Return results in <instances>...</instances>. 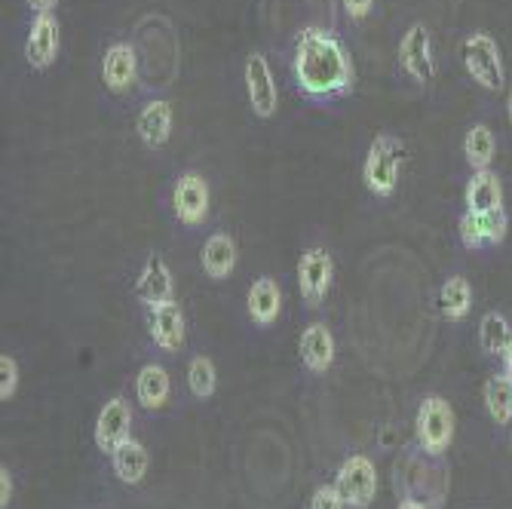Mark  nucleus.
<instances>
[{
	"instance_id": "nucleus-1",
	"label": "nucleus",
	"mask_w": 512,
	"mask_h": 509,
	"mask_svg": "<svg viewBox=\"0 0 512 509\" xmlns=\"http://www.w3.org/2000/svg\"><path fill=\"white\" fill-rule=\"evenodd\" d=\"M295 89L313 105L347 99L356 86V68L347 46L322 25H307L295 37L292 50Z\"/></svg>"
},
{
	"instance_id": "nucleus-2",
	"label": "nucleus",
	"mask_w": 512,
	"mask_h": 509,
	"mask_svg": "<svg viewBox=\"0 0 512 509\" xmlns=\"http://www.w3.org/2000/svg\"><path fill=\"white\" fill-rule=\"evenodd\" d=\"M405 142L399 135H378L375 142H371L368 154H365V163H362V181L365 188L381 197V200H390L399 188V172H402V163H405Z\"/></svg>"
},
{
	"instance_id": "nucleus-3",
	"label": "nucleus",
	"mask_w": 512,
	"mask_h": 509,
	"mask_svg": "<svg viewBox=\"0 0 512 509\" xmlns=\"http://www.w3.org/2000/svg\"><path fill=\"white\" fill-rule=\"evenodd\" d=\"M460 59H463L467 74L473 77V83H479L482 89L500 92L506 86V68H503L500 46L488 31H473L467 40H463Z\"/></svg>"
},
{
	"instance_id": "nucleus-4",
	"label": "nucleus",
	"mask_w": 512,
	"mask_h": 509,
	"mask_svg": "<svg viewBox=\"0 0 512 509\" xmlns=\"http://www.w3.org/2000/svg\"><path fill=\"white\" fill-rule=\"evenodd\" d=\"M414 427H417V445L433 457H442L454 442V408H451V402L442 396H427L421 402V408H417Z\"/></svg>"
},
{
	"instance_id": "nucleus-5",
	"label": "nucleus",
	"mask_w": 512,
	"mask_h": 509,
	"mask_svg": "<svg viewBox=\"0 0 512 509\" xmlns=\"http://www.w3.org/2000/svg\"><path fill=\"white\" fill-rule=\"evenodd\" d=\"M439 457L427 454V460L414 457H405L402 464H396V488L402 485L405 488V497H414V500H424L427 506H439L442 503V494L448 488V476L445 470L436 464Z\"/></svg>"
},
{
	"instance_id": "nucleus-6",
	"label": "nucleus",
	"mask_w": 512,
	"mask_h": 509,
	"mask_svg": "<svg viewBox=\"0 0 512 509\" xmlns=\"http://www.w3.org/2000/svg\"><path fill=\"white\" fill-rule=\"evenodd\" d=\"M332 280H335V261H332L329 249L325 246L304 249L301 261H298V289H301V298L310 310L325 304L329 289H332Z\"/></svg>"
},
{
	"instance_id": "nucleus-7",
	"label": "nucleus",
	"mask_w": 512,
	"mask_h": 509,
	"mask_svg": "<svg viewBox=\"0 0 512 509\" xmlns=\"http://www.w3.org/2000/svg\"><path fill=\"white\" fill-rule=\"evenodd\" d=\"M172 209H175V218L184 224V227H203L206 218H209V209H212V191H209V181L188 169L175 178V191H172Z\"/></svg>"
},
{
	"instance_id": "nucleus-8",
	"label": "nucleus",
	"mask_w": 512,
	"mask_h": 509,
	"mask_svg": "<svg viewBox=\"0 0 512 509\" xmlns=\"http://www.w3.org/2000/svg\"><path fill=\"white\" fill-rule=\"evenodd\" d=\"M335 485H338L347 506L368 509L371 500H375V494H378V470L365 454H350L341 464L338 476H335Z\"/></svg>"
},
{
	"instance_id": "nucleus-9",
	"label": "nucleus",
	"mask_w": 512,
	"mask_h": 509,
	"mask_svg": "<svg viewBox=\"0 0 512 509\" xmlns=\"http://www.w3.org/2000/svg\"><path fill=\"white\" fill-rule=\"evenodd\" d=\"M399 62L402 71L421 86H430L436 80V59H433V37L424 22H414L399 43Z\"/></svg>"
},
{
	"instance_id": "nucleus-10",
	"label": "nucleus",
	"mask_w": 512,
	"mask_h": 509,
	"mask_svg": "<svg viewBox=\"0 0 512 509\" xmlns=\"http://www.w3.org/2000/svg\"><path fill=\"white\" fill-rule=\"evenodd\" d=\"M460 243L467 249H485V246H500L509 234V215L506 209H491V212H463L457 221Z\"/></svg>"
},
{
	"instance_id": "nucleus-11",
	"label": "nucleus",
	"mask_w": 512,
	"mask_h": 509,
	"mask_svg": "<svg viewBox=\"0 0 512 509\" xmlns=\"http://www.w3.org/2000/svg\"><path fill=\"white\" fill-rule=\"evenodd\" d=\"M62 46V25L53 13H37L28 37H25V59L34 71H46L59 59Z\"/></svg>"
},
{
	"instance_id": "nucleus-12",
	"label": "nucleus",
	"mask_w": 512,
	"mask_h": 509,
	"mask_svg": "<svg viewBox=\"0 0 512 509\" xmlns=\"http://www.w3.org/2000/svg\"><path fill=\"white\" fill-rule=\"evenodd\" d=\"M243 80H246V96H249L252 114L261 120H270L279 108V92H276V83H273V74H270L264 53H252L246 59Z\"/></svg>"
},
{
	"instance_id": "nucleus-13",
	"label": "nucleus",
	"mask_w": 512,
	"mask_h": 509,
	"mask_svg": "<svg viewBox=\"0 0 512 509\" xmlns=\"http://www.w3.org/2000/svg\"><path fill=\"white\" fill-rule=\"evenodd\" d=\"M132 433V408L123 396H114L111 402H105V408L96 418V445L105 454H114Z\"/></svg>"
},
{
	"instance_id": "nucleus-14",
	"label": "nucleus",
	"mask_w": 512,
	"mask_h": 509,
	"mask_svg": "<svg viewBox=\"0 0 512 509\" xmlns=\"http://www.w3.org/2000/svg\"><path fill=\"white\" fill-rule=\"evenodd\" d=\"M135 295L142 298L148 307L175 301V280H172V270H169L163 255L145 258L142 273H138V280H135Z\"/></svg>"
},
{
	"instance_id": "nucleus-15",
	"label": "nucleus",
	"mask_w": 512,
	"mask_h": 509,
	"mask_svg": "<svg viewBox=\"0 0 512 509\" xmlns=\"http://www.w3.org/2000/svg\"><path fill=\"white\" fill-rule=\"evenodd\" d=\"M172 120H175V114H172V105L166 99L148 102L135 117V132H138V138H142V145L151 151L166 148L169 138H172Z\"/></svg>"
},
{
	"instance_id": "nucleus-16",
	"label": "nucleus",
	"mask_w": 512,
	"mask_h": 509,
	"mask_svg": "<svg viewBox=\"0 0 512 509\" xmlns=\"http://www.w3.org/2000/svg\"><path fill=\"white\" fill-rule=\"evenodd\" d=\"M102 80L111 92H129L138 80V56L132 43H111L102 59Z\"/></svg>"
},
{
	"instance_id": "nucleus-17",
	"label": "nucleus",
	"mask_w": 512,
	"mask_h": 509,
	"mask_svg": "<svg viewBox=\"0 0 512 509\" xmlns=\"http://www.w3.org/2000/svg\"><path fill=\"white\" fill-rule=\"evenodd\" d=\"M148 322H151V338L160 350L175 353L184 347V313L178 301L148 307Z\"/></svg>"
},
{
	"instance_id": "nucleus-18",
	"label": "nucleus",
	"mask_w": 512,
	"mask_h": 509,
	"mask_svg": "<svg viewBox=\"0 0 512 509\" xmlns=\"http://www.w3.org/2000/svg\"><path fill=\"white\" fill-rule=\"evenodd\" d=\"M301 362L307 365V372L325 375L335 362V338L325 329V322H313L301 335Z\"/></svg>"
},
{
	"instance_id": "nucleus-19",
	"label": "nucleus",
	"mask_w": 512,
	"mask_h": 509,
	"mask_svg": "<svg viewBox=\"0 0 512 509\" xmlns=\"http://www.w3.org/2000/svg\"><path fill=\"white\" fill-rule=\"evenodd\" d=\"M246 304H249V316L255 326L267 329L279 319V310H283V289H279L273 276H261V280L252 283Z\"/></svg>"
},
{
	"instance_id": "nucleus-20",
	"label": "nucleus",
	"mask_w": 512,
	"mask_h": 509,
	"mask_svg": "<svg viewBox=\"0 0 512 509\" xmlns=\"http://www.w3.org/2000/svg\"><path fill=\"white\" fill-rule=\"evenodd\" d=\"M237 240L224 234V230H218V234H212L203 246V270L209 280H227L230 273L237 270Z\"/></svg>"
},
{
	"instance_id": "nucleus-21",
	"label": "nucleus",
	"mask_w": 512,
	"mask_h": 509,
	"mask_svg": "<svg viewBox=\"0 0 512 509\" xmlns=\"http://www.w3.org/2000/svg\"><path fill=\"white\" fill-rule=\"evenodd\" d=\"M463 203H467L470 212L503 209V184H500L497 172H491V169L473 172L467 181V191H463Z\"/></svg>"
},
{
	"instance_id": "nucleus-22",
	"label": "nucleus",
	"mask_w": 512,
	"mask_h": 509,
	"mask_svg": "<svg viewBox=\"0 0 512 509\" xmlns=\"http://www.w3.org/2000/svg\"><path fill=\"white\" fill-rule=\"evenodd\" d=\"M111 464H114V473L120 482L126 485H138L145 476H148V467H151V454L142 442L135 439H126L114 454H111Z\"/></svg>"
},
{
	"instance_id": "nucleus-23",
	"label": "nucleus",
	"mask_w": 512,
	"mask_h": 509,
	"mask_svg": "<svg viewBox=\"0 0 512 509\" xmlns=\"http://www.w3.org/2000/svg\"><path fill=\"white\" fill-rule=\"evenodd\" d=\"M169 393H172V381H169V372L163 365H145L142 372L135 378V396L142 402L148 411H157L169 402Z\"/></svg>"
},
{
	"instance_id": "nucleus-24",
	"label": "nucleus",
	"mask_w": 512,
	"mask_h": 509,
	"mask_svg": "<svg viewBox=\"0 0 512 509\" xmlns=\"http://www.w3.org/2000/svg\"><path fill=\"white\" fill-rule=\"evenodd\" d=\"M482 396H485V408L491 414V421L497 427H509L512 424V378L506 372L491 375L485 381Z\"/></svg>"
},
{
	"instance_id": "nucleus-25",
	"label": "nucleus",
	"mask_w": 512,
	"mask_h": 509,
	"mask_svg": "<svg viewBox=\"0 0 512 509\" xmlns=\"http://www.w3.org/2000/svg\"><path fill=\"white\" fill-rule=\"evenodd\" d=\"M494 154H497V142H494L491 126H488V123H476V126H470L467 138H463V157H467L470 169H473V172L491 169Z\"/></svg>"
},
{
	"instance_id": "nucleus-26",
	"label": "nucleus",
	"mask_w": 512,
	"mask_h": 509,
	"mask_svg": "<svg viewBox=\"0 0 512 509\" xmlns=\"http://www.w3.org/2000/svg\"><path fill=\"white\" fill-rule=\"evenodd\" d=\"M439 304H442L445 319H451V322L467 319L470 310H473V286H470V280H463V276H451V280H445V286L439 292Z\"/></svg>"
},
{
	"instance_id": "nucleus-27",
	"label": "nucleus",
	"mask_w": 512,
	"mask_h": 509,
	"mask_svg": "<svg viewBox=\"0 0 512 509\" xmlns=\"http://www.w3.org/2000/svg\"><path fill=\"white\" fill-rule=\"evenodd\" d=\"M512 341V329H509V319L497 310L485 313L482 322H479V347L488 353V356H503V350L509 347Z\"/></svg>"
},
{
	"instance_id": "nucleus-28",
	"label": "nucleus",
	"mask_w": 512,
	"mask_h": 509,
	"mask_svg": "<svg viewBox=\"0 0 512 509\" xmlns=\"http://www.w3.org/2000/svg\"><path fill=\"white\" fill-rule=\"evenodd\" d=\"M188 387L197 399H209L218 387V372L209 356H194L188 365Z\"/></svg>"
},
{
	"instance_id": "nucleus-29",
	"label": "nucleus",
	"mask_w": 512,
	"mask_h": 509,
	"mask_svg": "<svg viewBox=\"0 0 512 509\" xmlns=\"http://www.w3.org/2000/svg\"><path fill=\"white\" fill-rule=\"evenodd\" d=\"M19 390V362L13 356H0V399H13Z\"/></svg>"
},
{
	"instance_id": "nucleus-30",
	"label": "nucleus",
	"mask_w": 512,
	"mask_h": 509,
	"mask_svg": "<svg viewBox=\"0 0 512 509\" xmlns=\"http://www.w3.org/2000/svg\"><path fill=\"white\" fill-rule=\"evenodd\" d=\"M344 497L338 491V485H319L310 497V509H344Z\"/></svg>"
},
{
	"instance_id": "nucleus-31",
	"label": "nucleus",
	"mask_w": 512,
	"mask_h": 509,
	"mask_svg": "<svg viewBox=\"0 0 512 509\" xmlns=\"http://www.w3.org/2000/svg\"><path fill=\"white\" fill-rule=\"evenodd\" d=\"M371 7H375V0H344V10L353 22H362L371 13Z\"/></svg>"
},
{
	"instance_id": "nucleus-32",
	"label": "nucleus",
	"mask_w": 512,
	"mask_h": 509,
	"mask_svg": "<svg viewBox=\"0 0 512 509\" xmlns=\"http://www.w3.org/2000/svg\"><path fill=\"white\" fill-rule=\"evenodd\" d=\"M13 503V476L7 467H0V509H7Z\"/></svg>"
},
{
	"instance_id": "nucleus-33",
	"label": "nucleus",
	"mask_w": 512,
	"mask_h": 509,
	"mask_svg": "<svg viewBox=\"0 0 512 509\" xmlns=\"http://www.w3.org/2000/svg\"><path fill=\"white\" fill-rule=\"evenodd\" d=\"M34 13H53L59 7V0H25Z\"/></svg>"
},
{
	"instance_id": "nucleus-34",
	"label": "nucleus",
	"mask_w": 512,
	"mask_h": 509,
	"mask_svg": "<svg viewBox=\"0 0 512 509\" xmlns=\"http://www.w3.org/2000/svg\"><path fill=\"white\" fill-rule=\"evenodd\" d=\"M399 509H430L424 500H414V497H405L402 503H399Z\"/></svg>"
},
{
	"instance_id": "nucleus-35",
	"label": "nucleus",
	"mask_w": 512,
	"mask_h": 509,
	"mask_svg": "<svg viewBox=\"0 0 512 509\" xmlns=\"http://www.w3.org/2000/svg\"><path fill=\"white\" fill-rule=\"evenodd\" d=\"M503 372L512 378V341H509V347L503 350Z\"/></svg>"
},
{
	"instance_id": "nucleus-36",
	"label": "nucleus",
	"mask_w": 512,
	"mask_h": 509,
	"mask_svg": "<svg viewBox=\"0 0 512 509\" xmlns=\"http://www.w3.org/2000/svg\"><path fill=\"white\" fill-rule=\"evenodd\" d=\"M506 108H509V123H512V92H509V102H506Z\"/></svg>"
},
{
	"instance_id": "nucleus-37",
	"label": "nucleus",
	"mask_w": 512,
	"mask_h": 509,
	"mask_svg": "<svg viewBox=\"0 0 512 509\" xmlns=\"http://www.w3.org/2000/svg\"><path fill=\"white\" fill-rule=\"evenodd\" d=\"M509 442H512V436H509Z\"/></svg>"
}]
</instances>
